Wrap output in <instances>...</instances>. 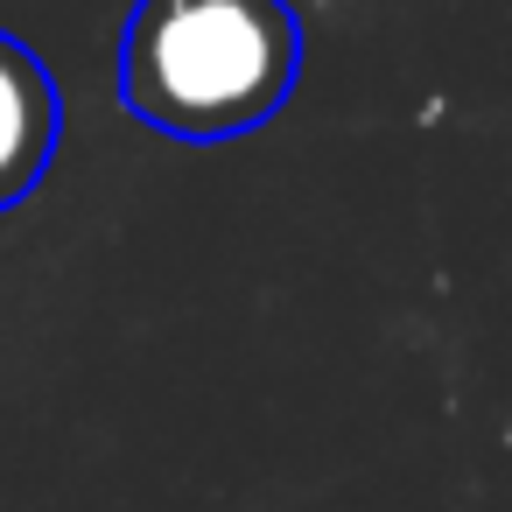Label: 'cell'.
Listing matches in <instances>:
<instances>
[{"instance_id":"6da1fadb","label":"cell","mask_w":512,"mask_h":512,"mask_svg":"<svg viewBox=\"0 0 512 512\" xmlns=\"http://www.w3.org/2000/svg\"><path fill=\"white\" fill-rule=\"evenodd\" d=\"M302 71V29L281 0H141L120 43L127 106L183 141L260 127Z\"/></svg>"},{"instance_id":"7a4b0ae2","label":"cell","mask_w":512,"mask_h":512,"mask_svg":"<svg viewBox=\"0 0 512 512\" xmlns=\"http://www.w3.org/2000/svg\"><path fill=\"white\" fill-rule=\"evenodd\" d=\"M57 148V85L22 50L15 36H0V204H15Z\"/></svg>"}]
</instances>
